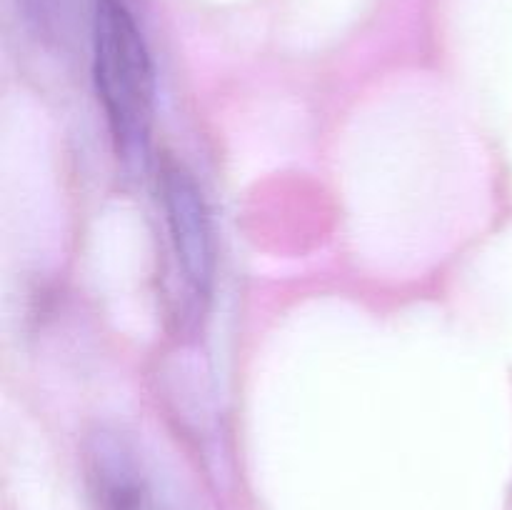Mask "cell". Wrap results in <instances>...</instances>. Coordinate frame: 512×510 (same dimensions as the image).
<instances>
[{
	"label": "cell",
	"mask_w": 512,
	"mask_h": 510,
	"mask_svg": "<svg viewBox=\"0 0 512 510\" xmlns=\"http://www.w3.org/2000/svg\"><path fill=\"white\" fill-rule=\"evenodd\" d=\"M83 463L93 510H173L123 435L110 430L90 435Z\"/></svg>",
	"instance_id": "3957f363"
},
{
	"label": "cell",
	"mask_w": 512,
	"mask_h": 510,
	"mask_svg": "<svg viewBox=\"0 0 512 510\" xmlns=\"http://www.w3.org/2000/svg\"><path fill=\"white\" fill-rule=\"evenodd\" d=\"M93 83L123 160L145 155L155 113V75L148 43L125 0H95L90 20Z\"/></svg>",
	"instance_id": "6da1fadb"
},
{
	"label": "cell",
	"mask_w": 512,
	"mask_h": 510,
	"mask_svg": "<svg viewBox=\"0 0 512 510\" xmlns=\"http://www.w3.org/2000/svg\"><path fill=\"white\" fill-rule=\"evenodd\" d=\"M160 195L180 275L198 298H205L215 278V230L203 190L190 170L173 163L163 170Z\"/></svg>",
	"instance_id": "7a4b0ae2"
}]
</instances>
